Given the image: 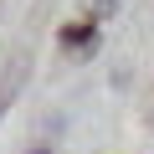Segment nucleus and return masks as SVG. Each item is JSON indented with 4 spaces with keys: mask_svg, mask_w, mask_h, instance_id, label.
I'll return each mask as SVG.
<instances>
[{
    "mask_svg": "<svg viewBox=\"0 0 154 154\" xmlns=\"http://www.w3.org/2000/svg\"><path fill=\"white\" fill-rule=\"evenodd\" d=\"M0 113H5V93H0Z\"/></svg>",
    "mask_w": 154,
    "mask_h": 154,
    "instance_id": "obj_3",
    "label": "nucleus"
},
{
    "mask_svg": "<svg viewBox=\"0 0 154 154\" xmlns=\"http://www.w3.org/2000/svg\"><path fill=\"white\" fill-rule=\"evenodd\" d=\"M149 123H154V118H149Z\"/></svg>",
    "mask_w": 154,
    "mask_h": 154,
    "instance_id": "obj_5",
    "label": "nucleus"
},
{
    "mask_svg": "<svg viewBox=\"0 0 154 154\" xmlns=\"http://www.w3.org/2000/svg\"><path fill=\"white\" fill-rule=\"evenodd\" d=\"M62 41H67V46H88V41H93V46H98V31H93V26H88V21H72V26H67V31H62Z\"/></svg>",
    "mask_w": 154,
    "mask_h": 154,
    "instance_id": "obj_1",
    "label": "nucleus"
},
{
    "mask_svg": "<svg viewBox=\"0 0 154 154\" xmlns=\"http://www.w3.org/2000/svg\"><path fill=\"white\" fill-rule=\"evenodd\" d=\"M113 5H118V0H82V11H88V16H93V21H98V16H108V11H113Z\"/></svg>",
    "mask_w": 154,
    "mask_h": 154,
    "instance_id": "obj_2",
    "label": "nucleus"
},
{
    "mask_svg": "<svg viewBox=\"0 0 154 154\" xmlns=\"http://www.w3.org/2000/svg\"><path fill=\"white\" fill-rule=\"evenodd\" d=\"M31 154H51V149H31Z\"/></svg>",
    "mask_w": 154,
    "mask_h": 154,
    "instance_id": "obj_4",
    "label": "nucleus"
}]
</instances>
